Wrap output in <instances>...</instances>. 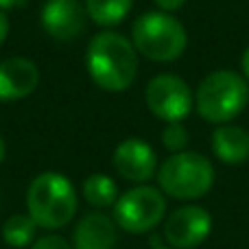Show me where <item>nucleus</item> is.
Returning a JSON list of instances; mask_svg holds the SVG:
<instances>
[{"label":"nucleus","instance_id":"19","mask_svg":"<svg viewBox=\"0 0 249 249\" xmlns=\"http://www.w3.org/2000/svg\"><path fill=\"white\" fill-rule=\"evenodd\" d=\"M155 4H158L162 11H166V13H171V11H177V9H181L184 7V2L186 0H153Z\"/></svg>","mask_w":249,"mask_h":249},{"label":"nucleus","instance_id":"1","mask_svg":"<svg viewBox=\"0 0 249 249\" xmlns=\"http://www.w3.org/2000/svg\"><path fill=\"white\" fill-rule=\"evenodd\" d=\"M86 66L99 88L107 92H124L138 77V51L124 35L105 31L90 39Z\"/></svg>","mask_w":249,"mask_h":249},{"label":"nucleus","instance_id":"17","mask_svg":"<svg viewBox=\"0 0 249 249\" xmlns=\"http://www.w3.org/2000/svg\"><path fill=\"white\" fill-rule=\"evenodd\" d=\"M162 144L173 153H181L188 144V131L181 123H166L162 131Z\"/></svg>","mask_w":249,"mask_h":249},{"label":"nucleus","instance_id":"8","mask_svg":"<svg viewBox=\"0 0 249 249\" xmlns=\"http://www.w3.org/2000/svg\"><path fill=\"white\" fill-rule=\"evenodd\" d=\"M212 232V216L201 206H184L164 223V238L173 249H195Z\"/></svg>","mask_w":249,"mask_h":249},{"label":"nucleus","instance_id":"4","mask_svg":"<svg viewBox=\"0 0 249 249\" xmlns=\"http://www.w3.org/2000/svg\"><path fill=\"white\" fill-rule=\"evenodd\" d=\"M133 46L151 61H175L184 55L188 35L175 16L166 11H146L133 22Z\"/></svg>","mask_w":249,"mask_h":249},{"label":"nucleus","instance_id":"7","mask_svg":"<svg viewBox=\"0 0 249 249\" xmlns=\"http://www.w3.org/2000/svg\"><path fill=\"white\" fill-rule=\"evenodd\" d=\"M146 107L153 116L166 123H181L193 109V92L177 74H158L149 81L144 92Z\"/></svg>","mask_w":249,"mask_h":249},{"label":"nucleus","instance_id":"20","mask_svg":"<svg viewBox=\"0 0 249 249\" xmlns=\"http://www.w3.org/2000/svg\"><path fill=\"white\" fill-rule=\"evenodd\" d=\"M7 35H9V18L0 11V44L7 39Z\"/></svg>","mask_w":249,"mask_h":249},{"label":"nucleus","instance_id":"11","mask_svg":"<svg viewBox=\"0 0 249 249\" xmlns=\"http://www.w3.org/2000/svg\"><path fill=\"white\" fill-rule=\"evenodd\" d=\"M39 83V70L26 57H9L0 64V103L26 99Z\"/></svg>","mask_w":249,"mask_h":249},{"label":"nucleus","instance_id":"10","mask_svg":"<svg viewBox=\"0 0 249 249\" xmlns=\"http://www.w3.org/2000/svg\"><path fill=\"white\" fill-rule=\"evenodd\" d=\"M114 168L127 181H149L158 171V155L149 142L140 138H127L114 151Z\"/></svg>","mask_w":249,"mask_h":249},{"label":"nucleus","instance_id":"16","mask_svg":"<svg viewBox=\"0 0 249 249\" xmlns=\"http://www.w3.org/2000/svg\"><path fill=\"white\" fill-rule=\"evenodd\" d=\"M35 230H37V225L33 223L29 214H13L4 221L2 238L9 247L22 249L35 243Z\"/></svg>","mask_w":249,"mask_h":249},{"label":"nucleus","instance_id":"6","mask_svg":"<svg viewBox=\"0 0 249 249\" xmlns=\"http://www.w3.org/2000/svg\"><path fill=\"white\" fill-rule=\"evenodd\" d=\"M166 214V199L153 186H136L114 203V221L129 234H146L162 223Z\"/></svg>","mask_w":249,"mask_h":249},{"label":"nucleus","instance_id":"2","mask_svg":"<svg viewBox=\"0 0 249 249\" xmlns=\"http://www.w3.org/2000/svg\"><path fill=\"white\" fill-rule=\"evenodd\" d=\"M77 190L72 181L61 173H42L26 190V214L37 228L59 230L77 214Z\"/></svg>","mask_w":249,"mask_h":249},{"label":"nucleus","instance_id":"5","mask_svg":"<svg viewBox=\"0 0 249 249\" xmlns=\"http://www.w3.org/2000/svg\"><path fill=\"white\" fill-rule=\"evenodd\" d=\"M158 181L164 195L173 199H199L214 184V166L206 155L181 151L160 166Z\"/></svg>","mask_w":249,"mask_h":249},{"label":"nucleus","instance_id":"22","mask_svg":"<svg viewBox=\"0 0 249 249\" xmlns=\"http://www.w3.org/2000/svg\"><path fill=\"white\" fill-rule=\"evenodd\" d=\"M22 2H24V0H0V11H4V9H13V7H20Z\"/></svg>","mask_w":249,"mask_h":249},{"label":"nucleus","instance_id":"14","mask_svg":"<svg viewBox=\"0 0 249 249\" xmlns=\"http://www.w3.org/2000/svg\"><path fill=\"white\" fill-rule=\"evenodd\" d=\"M133 0H86V11L99 26H116L129 16Z\"/></svg>","mask_w":249,"mask_h":249},{"label":"nucleus","instance_id":"23","mask_svg":"<svg viewBox=\"0 0 249 249\" xmlns=\"http://www.w3.org/2000/svg\"><path fill=\"white\" fill-rule=\"evenodd\" d=\"M4 153H7V146H4V140H2V136H0V164H2V160H4Z\"/></svg>","mask_w":249,"mask_h":249},{"label":"nucleus","instance_id":"13","mask_svg":"<svg viewBox=\"0 0 249 249\" xmlns=\"http://www.w3.org/2000/svg\"><path fill=\"white\" fill-rule=\"evenodd\" d=\"M212 151L223 164H243L249 160V131L238 124H219L212 133Z\"/></svg>","mask_w":249,"mask_h":249},{"label":"nucleus","instance_id":"3","mask_svg":"<svg viewBox=\"0 0 249 249\" xmlns=\"http://www.w3.org/2000/svg\"><path fill=\"white\" fill-rule=\"evenodd\" d=\"M249 103V81L232 70L210 72L197 88L195 107L208 123L228 124Z\"/></svg>","mask_w":249,"mask_h":249},{"label":"nucleus","instance_id":"15","mask_svg":"<svg viewBox=\"0 0 249 249\" xmlns=\"http://www.w3.org/2000/svg\"><path fill=\"white\" fill-rule=\"evenodd\" d=\"M83 197L94 208H114V203L118 201V186L109 175L94 173L83 181Z\"/></svg>","mask_w":249,"mask_h":249},{"label":"nucleus","instance_id":"12","mask_svg":"<svg viewBox=\"0 0 249 249\" xmlns=\"http://www.w3.org/2000/svg\"><path fill=\"white\" fill-rule=\"evenodd\" d=\"M118 225L103 212L81 216L72 234V249H116Z\"/></svg>","mask_w":249,"mask_h":249},{"label":"nucleus","instance_id":"24","mask_svg":"<svg viewBox=\"0 0 249 249\" xmlns=\"http://www.w3.org/2000/svg\"><path fill=\"white\" fill-rule=\"evenodd\" d=\"M155 249H173V247H155Z\"/></svg>","mask_w":249,"mask_h":249},{"label":"nucleus","instance_id":"9","mask_svg":"<svg viewBox=\"0 0 249 249\" xmlns=\"http://www.w3.org/2000/svg\"><path fill=\"white\" fill-rule=\"evenodd\" d=\"M86 13V7L79 0H46L39 13V22L53 39L70 42L83 31Z\"/></svg>","mask_w":249,"mask_h":249},{"label":"nucleus","instance_id":"18","mask_svg":"<svg viewBox=\"0 0 249 249\" xmlns=\"http://www.w3.org/2000/svg\"><path fill=\"white\" fill-rule=\"evenodd\" d=\"M31 249H72V245L66 238L57 236V234H46V236L35 238Z\"/></svg>","mask_w":249,"mask_h":249},{"label":"nucleus","instance_id":"21","mask_svg":"<svg viewBox=\"0 0 249 249\" xmlns=\"http://www.w3.org/2000/svg\"><path fill=\"white\" fill-rule=\"evenodd\" d=\"M241 66H243V74H245V79L249 81V46L247 51L243 53V59H241Z\"/></svg>","mask_w":249,"mask_h":249}]
</instances>
